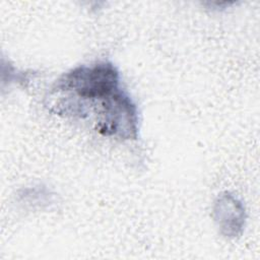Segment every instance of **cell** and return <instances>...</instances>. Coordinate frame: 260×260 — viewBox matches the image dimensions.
<instances>
[{"label":"cell","mask_w":260,"mask_h":260,"mask_svg":"<svg viewBox=\"0 0 260 260\" xmlns=\"http://www.w3.org/2000/svg\"><path fill=\"white\" fill-rule=\"evenodd\" d=\"M139 117L135 103L121 88L106 99L96 114V131L119 140H135L138 137Z\"/></svg>","instance_id":"2"},{"label":"cell","mask_w":260,"mask_h":260,"mask_svg":"<svg viewBox=\"0 0 260 260\" xmlns=\"http://www.w3.org/2000/svg\"><path fill=\"white\" fill-rule=\"evenodd\" d=\"M120 73L108 61L80 65L65 72L49 94L51 111L64 116L85 118L89 106L102 103L120 90Z\"/></svg>","instance_id":"1"},{"label":"cell","mask_w":260,"mask_h":260,"mask_svg":"<svg viewBox=\"0 0 260 260\" xmlns=\"http://www.w3.org/2000/svg\"><path fill=\"white\" fill-rule=\"evenodd\" d=\"M214 220L220 233L231 239L239 237L246 222V211L242 202L234 195L220 194L214 203Z\"/></svg>","instance_id":"3"}]
</instances>
